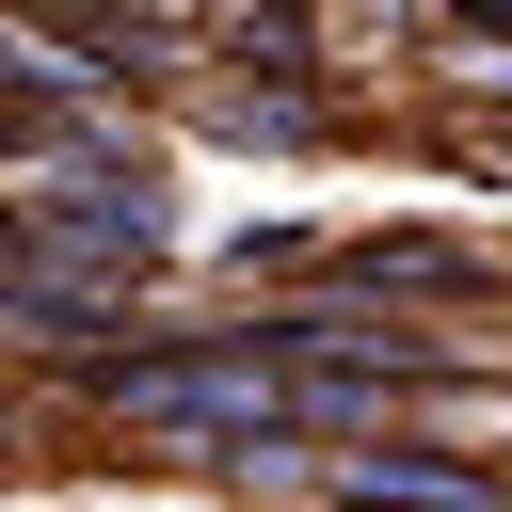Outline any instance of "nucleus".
<instances>
[{"label": "nucleus", "instance_id": "nucleus-1", "mask_svg": "<svg viewBox=\"0 0 512 512\" xmlns=\"http://www.w3.org/2000/svg\"><path fill=\"white\" fill-rule=\"evenodd\" d=\"M16 208H32V240H48V272H64V288H96V304H128V320H144V288H160V256H176V192H160L144 128H80Z\"/></svg>", "mask_w": 512, "mask_h": 512}, {"label": "nucleus", "instance_id": "nucleus-2", "mask_svg": "<svg viewBox=\"0 0 512 512\" xmlns=\"http://www.w3.org/2000/svg\"><path fill=\"white\" fill-rule=\"evenodd\" d=\"M496 288H512V256L464 240V224H352V240L304 256L288 304H384V320H448L464 336V304H496Z\"/></svg>", "mask_w": 512, "mask_h": 512}, {"label": "nucleus", "instance_id": "nucleus-3", "mask_svg": "<svg viewBox=\"0 0 512 512\" xmlns=\"http://www.w3.org/2000/svg\"><path fill=\"white\" fill-rule=\"evenodd\" d=\"M176 112H192V144H240V160H320L336 144V96L320 80H192Z\"/></svg>", "mask_w": 512, "mask_h": 512}, {"label": "nucleus", "instance_id": "nucleus-4", "mask_svg": "<svg viewBox=\"0 0 512 512\" xmlns=\"http://www.w3.org/2000/svg\"><path fill=\"white\" fill-rule=\"evenodd\" d=\"M192 32H208V80H320V16L304 0H224Z\"/></svg>", "mask_w": 512, "mask_h": 512}]
</instances>
